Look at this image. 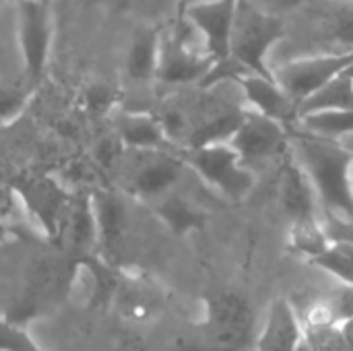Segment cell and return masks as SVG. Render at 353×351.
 <instances>
[{"mask_svg": "<svg viewBox=\"0 0 353 351\" xmlns=\"http://www.w3.org/2000/svg\"><path fill=\"white\" fill-rule=\"evenodd\" d=\"M323 110H353V79L345 72L329 81L298 106V114L323 112Z\"/></svg>", "mask_w": 353, "mask_h": 351, "instance_id": "cell-21", "label": "cell"}, {"mask_svg": "<svg viewBox=\"0 0 353 351\" xmlns=\"http://www.w3.org/2000/svg\"><path fill=\"white\" fill-rule=\"evenodd\" d=\"M285 35V19L263 10L252 0H236L234 25L230 35V56L244 74H265L271 72V54Z\"/></svg>", "mask_w": 353, "mask_h": 351, "instance_id": "cell-3", "label": "cell"}, {"mask_svg": "<svg viewBox=\"0 0 353 351\" xmlns=\"http://www.w3.org/2000/svg\"><path fill=\"white\" fill-rule=\"evenodd\" d=\"M256 317L240 292H219L207 302L201 341L205 351H254Z\"/></svg>", "mask_w": 353, "mask_h": 351, "instance_id": "cell-4", "label": "cell"}, {"mask_svg": "<svg viewBox=\"0 0 353 351\" xmlns=\"http://www.w3.org/2000/svg\"><path fill=\"white\" fill-rule=\"evenodd\" d=\"M283 19L285 35L269 66L296 56L353 52L352 0H302Z\"/></svg>", "mask_w": 353, "mask_h": 351, "instance_id": "cell-2", "label": "cell"}, {"mask_svg": "<svg viewBox=\"0 0 353 351\" xmlns=\"http://www.w3.org/2000/svg\"><path fill=\"white\" fill-rule=\"evenodd\" d=\"M182 155L186 166L228 201H244L256 184V174L242 163L230 143L182 149Z\"/></svg>", "mask_w": 353, "mask_h": 351, "instance_id": "cell-8", "label": "cell"}, {"mask_svg": "<svg viewBox=\"0 0 353 351\" xmlns=\"http://www.w3.org/2000/svg\"><path fill=\"white\" fill-rule=\"evenodd\" d=\"M281 168L283 170L279 176V205L290 223L323 217L316 192L302 166L294 159L292 151L281 161Z\"/></svg>", "mask_w": 353, "mask_h": 351, "instance_id": "cell-16", "label": "cell"}, {"mask_svg": "<svg viewBox=\"0 0 353 351\" xmlns=\"http://www.w3.org/2000/svg\"><path fill=\"white\" fill-rule=\"evenodd\" d=\"M0 351H43L31 337L14 327V323L0 319Z\"/></svg>", "mask_w": 353, "mask_h": 351, "instance_id": "cell-26", "label": "cell"}, {"mask_svg": "<svg viewBox=\"0 0 353 351\" xmlns=\"http://www.w3.org/2000/svg\"><path fill=\"white\" fill-rule=\"evenodd\" d=\"M341 143H343V145H347V147H350V149H352V151H353V134H350V137H345V139H343Z\"/></svg>", "mask_w": 353, "mask_h": 351, "instance_id": "cell-33", "label": "cell"}, {"mask_svg": "<svg viewBox=\"0 0 353 351\" xmlns=\"http://www.w3.org/2000/svg\"><path fill=\"white\" fill-rule=\"evenodd\" d=\"M14 35L21 52L25 81L33 87L43 79L54 50V10L50 0L12 2Z\"/></svg>", "mask_w": 353, "mask_h": 351, "instance_id": "cell-5", "label": "cell"}, {"mask_svg": "<svg viewBox=\"0 0 353 351\" xmlns=\"http://www.w3.org/2000/svg\"><path fill=\"white\" fill-rule=\"evenodd\" d=\"M350 54H308L281 60L271 66L273 79L283 87V91L300 106L314 91L325 87L335 77L343 74L352 64Z\"/></svg>", "mask_w": 353, "mask_h": 351, "instance_id": "cell-10", "label": "cell"}, {"mask_svg": "<svg viewBox=\"0 0 353 351\" xmlns=\"http://www.w3.org/2000/svg\"><path fill=\"white\" fill-rule=\"evenodd\" d=\"M329 244H331V236L323 217L290 223V246L296 252L304 254L308 261L319 257Z\"/></svg>", "mask_w": 353, "mask_h": 351, "instance_id": "cell-23", "label": "cell"}, {"mask_svg": "<svg viewBox=\"0 0 353 351\" xmlns=\"http://www.w3.org/2000/svg\"><path fill=\"white\" fill-rule=\"evenodd\" d=\"M345 74H347V77H352V79H353V60H352V64L347 66V70H345Z\"/></svg>", "mask_w": 353, "mask_h": 351, "instance_id": "cell-34", "label": "cell"}, {"mask_svg": "<svg viewBox=\"0 0 353 351\" xmlns=\"http://www.w3.org/2000/svg\"><path fill=\"white\" fill-rule=\"evenodd\" d=\"M153 0H103V4L120 14H137L149 8Z\"/></svg>", "mask_w": 353, "mask_h": 351, "instance_id": "cell-29", "label": "cell"}, {"mask_svg": "<svg viewBox=\"0 0 353 351\" xmlns=\"http://www.w3.org/2000/svg\"><path fill=\"white\" fill-rule=\"evenodd\" d=\"M31 93L33 85L27 81L19 87L0 85V122H12L14 118H19L27 108Z\"/></svg>", "mask_w": 353, "mask_h": 351, "instance_id": "cell-25", "label": "cell"}, {"mask_svg": "<svg viewBox=\"0 0 353 351\" xmlns=\"http://www.w3.org/2000/svg\"><path fill=\"white\" fill-rule=\"evenodd\" d=\"M10 240H12V232H10V228L6 225L4 217H0V246L6 244V242H10Z\"/></svg>", "mask_w": 353, "mask_h": 351, "instance_id": "cell-31", "label": "cell"}, {"mask_svg": "<svg viewBox=\"0 0 353 351\" xmlns=\"http://www.w3.org/2000/svg\"><path fill=\"white\" fill-rule=\"evenodd\" d=\"M213 64L186 21L178 19L174 27L161 29L155 83L165 87H196Z\"/></svg>", "mask_w": 353, "mask_h": 351, "instance_id": "cell-6", "label": "cell"}, {"mask_svg": "<svg viewBox=\"0 0 353 351\" xmlns=\"http://www.w3.org/2000/svg\"><path fill=\"white\" fill-rule=\"evenodd\" d=\"M352 186H353V176H352Z\"/></svg>", "mask_w": 353, "mask_h": 351, "instance_id": "cell-36", "label": "cell"}, {"mask_svg": "<svg viewBox=\"0 0 353 351\" xmlns=\"http://www.w3.org/2000/svg\"><path fill=\"white\" fill-rule=\"evenodd\" d=\"M153 213L159 217V221L176 236H184L188 232L201 230L207 221V215L201 207H196L186 194H182L178 188L165 192L157 201L151 203Z\"/></svg>", "mask_w": 353, "mask_h": 351, "instance_id": "cell-20", "label": "cell"}, {"mask_svg": "<svg viewBox=\"0 0 353 351\" xmlns=\"http://www.w3.org/2000/svg\"><path fill=\"white\" fill-rule=\"evenodd\" d=\"M10 2H21V0H10Z\"/></svg>", "mask_w": 353, "mask_h": 351, "instance_id": "cell-35", "label": "cell"}, {"mask_svg": "<svg viewBox=\"0 0 353 351\" xmlns=\"http://www.w3.org/2000/svg\"><path fill=\"white\" fill-rule=\"evenodd\" d=\"M352 2H353V0H352Z\"/></svg>", "mask_w": 353, "mask_h": 351, "instance_id": "cell-37", "label": "cell"}, {"mask_svg": "<svg viewBox=\"0 0 353 351\" xmlns=\"http://www.w3.org/2000/svg\"><path fill=\"white\" fill-rule=\"evenodd\" d=\"M10 186L17 207H21L41 236L56 242L74 190L68 188L64 180L43 172L25 174Z\"/></svg>", "mask_w": 353, "mask_h": 351, "instance_id": "cell-7", "label": "cell"}, {"mask_svg": "<svg viewBox=\"0 0 353 351\" xmlns=\"http://www.w3.org/2000/svg\"><path fill=\"white\" fill-rule=\"evenodd\" d=\"M112 106V91L103 83H95L87 91V108L93 112H105Z\"/></svg>", "mask_w": 353, "mask_h": 351, "instance_id": "cell-28", "label": "cell"}, {"mask_svg": "<svg viewBox=\"0 0 353 351\" xmlns=\"http://www.w3.org/2000/svg\"><path fill=\"white\" fill-rule=\"evenodd\" d=\"M228 143L254 174L273 163H281L290 153L288 126L250 108H246L242 122Z\"/></svg>", "mask_w": 353, "mask_h": 351, "instance_id": "cell-9", "label": "cell"}, {"mask_svg": "<svg viewBox=\"0 0 353 351\" xmlns=\"http://www.w3.org/2000/svg\"><path fill=\"white\" fill-rule=\"evenodd\" d=\"M161 25L145 21L139 23L128 39L124 54L126 77L132 83L147 85L155 83L157 74V58H159V41H161Z\"/></svg>", "mask_w": 353, "mask_h": 351, "instance_id": "cell-18", "label": "cell"}, {"mask_svg": "<svg viewBox=\"0 0 353 351\" xmlns=\"http://www.w3.org/2000/svg\"><path fill=\"white\" fill-rule=\"evenodd\" d=\"M116 139L124 151L176 149L163 122L151 112H124L116 122Z\"/></svg>", "mask_w": 353, "mask_h": 351, "instance_id": "cell-19", "label": "cell"}, {"mask_svg": "<svg viewBox=\"0 0 353 351\" xmlns=\"http://www.w3.org/2000/svg\"><path fill=\"white\" fill-rule=\"evenodd\" d=\"M132 153V170L126 176V190L145 203H153L165 192L178 188L184 170V155L174 149L159 151H128Z\"/></svg>", "mask_w": 353, "mask_h": 351, "instance_id": "cell-11", "label": "cell"}, {"mask_svg": "<svg viewBox=\"0 0 353 351\" xmlns=\"http://www.w3.org/2000/svg\"><path fill=\"white\" fill-rule=\"evenodd\" d=\"M236 83L240 85L244 101L250 110H256L269 118H275L288 128L298 122L300 118L298 103L283 91V87L273 77L248 72V74L238 77Z\"/></svg>", "mask_w": 353, "mask_h": 351, "instance_id": "cell-14", "label": "cell"}, {"mask_svg": "<svg viewBox=\"0 0 353 351\" xmlns=\"http://www.w3.org/2000/svg\"><path fill=\"white\" fill-rule=\"evenodd\" d=\"M254 4H259L263 10L267 12H273V14H279V17H285L288 12H292L302 0H252Z\"/></svg>", "mask_w": 353, "mask_h": 351, "instance_id": "cell-30", "label": "cell"}, {"mask_svg": "<svg viewBox=\"0 0 353 351\" xmlns=\"http://www.w3.org/2000/svg\"><path fill=\"white\" fill-rule=\"evenodd\" d=\"M300 128L327 137L343 141L345 137L353 134V110H323V112H310L298 118L296 122Z\"/></svg>", "mask_w": 353, "mask_h": 351, "instance_id": "cell-22", "label": "cell"}, {"mask_svg": "<svg viewBox=\"0 0 353 351\" xmlns=\"http://www.w3.org/2000/svg\"><path fill=\"white\" fill-rule=\"evenodd\" d=\"M335 323H347L353 321V285L339 283V290L333 294L329 308L325 312Z\"/></svg>", "mask_w": 353, "mask_h": 351, "instance_id": "cell-27", "label": "cell"}, {"mask_svg": "<svg viewBox=\"0 0 353 351\" xmlns=\"http://www.w3.org/2000/svg\"><path fill=\"white\" fill-rule=\"evenodd\" d=\"M56 244H60L74 261L89 259L97 252V225L89 190H74Z\"/></svg>", "mask_w": 353, "mask_h": 351, "instance_id": "cell-13", "label": "cell"}, {"mask_svg": "<svg viewBox=\"0 0 353 351\" xmlns=\"http://www.w3.org/2000/svg\"><path fill=\"white\" fill-rule=\"evenodd\" d=\"M290 151L306 172L325 221L353 223V151L337 139L312 134L298 124L288 128Z\"/></svg>", "mask_w": 353, "mask_h": 351, "instance_id": "cell-1", "label": "cell"}, {"mask_svg": "<svg viewBox=\"0 0 353 351\" xmlns=\"http://www.w3.org/2000/svg\"><path fill=\"white\" fill-rule=\"evenodd\" d=\"M196 2H203V0H174V10H176V17H180L188 6L196 4Z\"/></svg>", "mask_w": 353, "mask_h": 351, "instance_id": "cell-32", "label": "cell"}, {"mask_svg": "<svg viewBox=\"0 0 353 351\" xmlns=\"http://www.w3.org/2000/svg\"><path fill=\"white\" fill-rule=\"evenodd\" d=\"M310 263L335 277L339 283L353 285V240H331V244Z\"/></svg>", "mask_w": 353, "mask_h": 351, "instance_id": "cell-24", "label": "cell"}, {"mask_svg": "<svg viewBox=\"0 0 353 351\" xmlns=\"http://www.w3.org/2000/svg\"><path fill=\"white\" fill-rule=\"evenodd\" d=\"M91 192V205L97 225V252L116 254L120 250L128 230V207L124 199L108 188H95Z\"/></svg>", "mask_w": 353, "mask_h": 351, "instance_id": "cell-17", "label": "cell"}, {"mask_svg": "<svg viewBox=\"0 0 353 351\" xmlns=\"http://www.w3.org/2000/svg\"><path fill=\"white\" fill-rule=\"evenodd\" d=\"M234 12L236 0H203L188 6L176 19L186 21L213 62H221L230 56Z\"/></svg>", "mask_w": 353, "mask_h": 351, "instance_id": "cell-12", "label": "cell"}, {"mask_svg": "<svg viewBox=\"0 0 353 351\" xmlns=\"http://www.w3.org/2000/svg\"><path fill=\"white\" fill-rule=\"evenodd\" d=\"M304 339V321L290 300L277 298L269 304L256 333L254 351H296Z\"/></svg>", "mask_w": 353, "mask_h": 351, "instance_id": "cell-15", "label": "cell"}]
</instances>
